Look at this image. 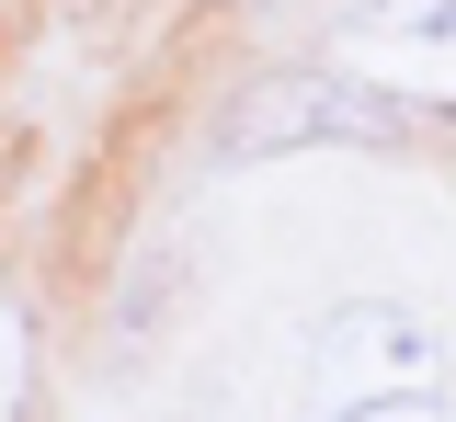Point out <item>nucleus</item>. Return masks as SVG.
<instances>
[{
    "label": "nucleus",
    "instance_id": "3",
    "mask_svg": "<svg viewBox=\"0 0 456 422\" xmlns=\"http://www.w3.org/2000/svg\"><path fill=\"white\" fill-rule=\"evenodd\" d=\"M12 400H23V320L0 308V422H12Z\"/></svg>",
    "mask_w": 456,
    "mask_h": 422
},
{
    "label": "nucleus",
    "instance_id": "1",
    "mask_svg": "<svg viewBox=\"0 0 456 422\" xmlns=\"http://www.w3.org/2000/svg\"><path fill=\"white\" fill-rule=\"evenodd\" d=\"M297 137L377 149V137H399V92H377V80H263V92H251V115L228 126V149H240V160H251V149H297Z\"/></svg>",
    "mask_w": 456,
    "mask_h": 422
},
{
    "label": "nucleus",
    "instance_id": "2",
    "mask_svg": "<svg viewBox=\"0 0 456 422\" xmlns=\"http://www.w3.org/2000/svg\"><path fill=\"white\" fill-rule=\"evenodd\" d=\"M342 58L365 69L377 92H434L456 103V0H365L354 23H342Z\"/></svg>",
    "mask_w": 456,
    "mask_h": 422
}]
</instances>
